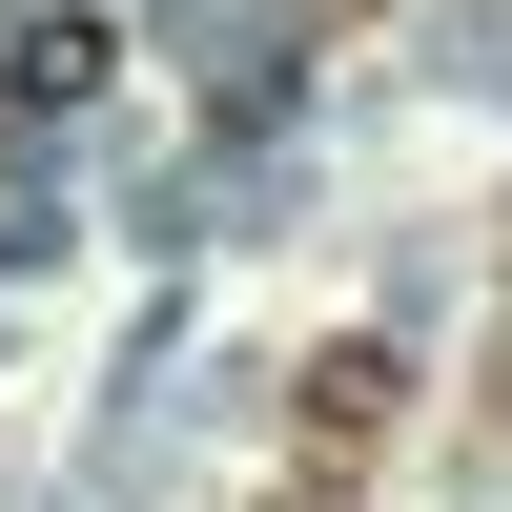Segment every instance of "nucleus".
Returning a JSON list of instances; mask_svg holds the SVG:
<instances>
[{"mask_svg": "<svg viewBox=\"0 0 512 512\" xmlns=\"http://www.w3.org/2000/svg\"><path fill=\"white\" fill-rule=\"evenodd\" d=\"M390 410H410V369H390V349H369V328H349V349H308V390H287V431H308L328 472H349V451L390 431Z\"/></svg>", "mask_w": 512, "mask_h": 512, "instance_id": "obj_1", "label": "nucleus"}]
</instances>
